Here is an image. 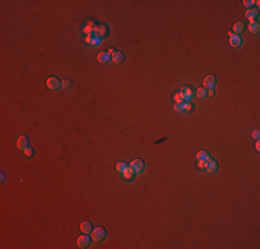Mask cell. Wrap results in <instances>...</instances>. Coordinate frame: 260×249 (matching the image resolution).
Listing matches in <instances>:
<instances>
[{
    "instance_id": "15",
    "label": "cell",
    "mask_w": 260,
    "mask_h": 249,
    "mask_svg": "<svg viewBox=\"0 0 260 249\" xmlns=\"http://www.w3.org/2000/svg\"><path fill=\"white\" fill-rule=\"evenodd\" d=\"M195 96L198 98H205L208 96V89L202 87V89H197V91H195Z\"/></svg>"
},
{
    "instance_id": "17",
    "label": "cell",
    "mask_w": 260,
    "mask_h": 249,
    "mask_svg": "<svg viewBox=\"0 0 260 249\" xmlns=\"http://www.w3.org/2000/svg\"><path fill=\"white\" fill-rule=\"evenodd\" d=\"M249 30H250V32H253V33H258L259 32V24L255 22V21L250 22L249 24Z\"/></svg>"
},
{
    "instance_id": "21",
    "label": "cell",
    "mask_w": 260,
    "mask_h": 249,
    "mask_svg": "<svg viewBox=\"0 0 260 249\" xmlns=\"http://www.w3.org/2000/svg\"><path fill=\"white\" fill-rule=\"evenodd\" d=\"M244 4H245L246 7H252V6L255 4V2H253V0H245V2H244Z\"/></svg>"
},
{
    "instance_id": "14",
    "label": "cell",
    "mask_w": 260,
    "mask_h": 249,
    "mask_svg": "<svg viewBox=\"0 0 260 249\" xmlns=\"http://www.w3.org/2000/svg\"><path fill=\"white\" fill-rule=\"evenodd\" d=\"M210 158V155H209V152L208 151H199L197 154V159L198 161H208V159Z\"/></svg>"
},
{
    "instance_id": "24",
    "label": "cell",
    "mask_w": 260,
    "mask_h": 249,
    "mask_svg": "<svg viewBox=\"0 0 260 249\" xmlns=\"http://www.w3.org/2000/svg\"><path fill=\"white\" fill-rule=\"evenodd\" d=\"M63 86H71V83L69 82H65V83H63Z\"/></svg>"
},
{
    "instance_id": "3",
    "label": "cell",
    "mask_w": 260,
    "mask_h": 249,
    "mask_svg": "<svg viewBox=\"0 0 260 249\" xmlns=\"http://www.w3.org/2000/svg\"><path fill=\"white\" fill-rule=\"evenodd\" d=\"M130 166H132V169L134 170V174H140V173H143V172H144V168H145L144 162L141 161V159H134V161H132V164H130Z\"/></svg>"
},
{
    "instance_id": "16",
    "label": "cell",
    "mask_w": 260,
    "mask_h": 249,
    "mask_svg": "<svg viewBox=\"0 0 260 249\" xmlns=\"http://www.w3.org/2000/svg\"><path fill=\"white\" fill-rule=\"evenodd\" d=\"M244 29H245V26H244V24H242V22H235V24H234V32H237V33H242V32H244Z\"/></svg>"
},
{
    "instance_id": "7",
    "label": "cell",
    "mask_w": 260,
    "mask_h": 249,
    "mask_svg": "<svg viewBox=\"0 0 260 249\" xmlns=\"http://www.w3.org/2000/svg\"><path fill=\"white\" fill-rule=\"evenodd\" d=\"M179 96L183 101H188L191 100V97H193V91H191L190 87H183L180 90V93H179Z\"/></svg>"
},
{
    "instance_id": "2",
    "label": "cell",
    "mask_w": 260,
    "mask_h": 249,
    "mask_svg": "<svg viewBox=\"0 0 260 249\" xmlns=\"http://www.w3.org/2000/svg\"><path fill=\"white\" fill-rule=\"evenodd\" d=\"M61 86H63V83H61V81L58 78H55V76H50V78L47 79V87L50 89V90L55 91V90H58Z\"/></svg>"
},
{
    "instance_id": "8",
    "label": "cell",
    "mask_w": 260,
    "mask_h": 249,
    "mask_svg": "<svg viewBox=\"0 0 260 249\" xmlns=\"http://www.w3.org/2000/svg\"><path fill=\"white\" fill-rule=\"evenodd\" d=\"M203 86H205V89H213L216 86V78L213 75H208L203 79Z\"/></svg>"
},
{
    "instance_id": "13",
    "label": "cell",
    "mask_w": 260,
    "mask_h": 249,
    "mask_svg": "<svg viewBox=\"0 0 260 249\" xmlns=\"http://www.w3.org/2000/svg\"><path fill=\"white\" fill-rule=\"evenodd\" d=\"M122 174H123V177H125V179L132 180V177L134 176V170L132 169V166H126V169L122 172Z\"/></svg>"
},
{
    "instance_id": "23",
    "label": "cell",
    "mask_w": 260,
    "mask_h": 249,
    "mask_svg": "<svg viewBox=\"0 0 260 249\" xmlns=\"http://www.w3.org/2000/svg\"><path fill=\"white\" fill-rule=\"evenodd\" d=\"M255 147H256V150H258V151H259V150H260V143H259V141H258V143H256V145H255Z\"/></svg>"
},
{
    "instance_id": "6",
    "label": "cell",
    "mask_w": 260,
    "mask_h": 249,
    "mask_svg": "<svg viewBox=\"0 0 260 249\" xmlns=\"http://www.w3.org/2000/svg\"><path fill=\"white\" fill-rule=\"evenodd\" d=\"M17 147L20 150H22V151H25L28 147H29V138L26 136H20V138L17 140Z\"/></svg>"
},
{
    "instance_id": "11",
    "label": "cell",
    "mask_w": 260,
    "mask_h": 249,
    "mask_svg": "<svg viewBox=\"0 0 260 249\" xmlns=\"http://www.w3.org/2000/svg\"><path fill=\"white\" fill-rule=\"evenodd\" d=\"M80 231H82L83 234H90V233L93 231V227H91L90 221H82V223H80Z\"/></svg>"
},
{
    "instance_id": "18",
    "label": "cell",
    "mask_w": 260,
    "mask_h": 249,
    "mask_svg": "<svg viewBox=\"0 0 260 249\" xmlns=\"http://www.w3.org/2000/svg\"><path fill=\"white\" fill-rule=\"evenodd\" d=\"M245 15H246V18L250 21V22H253V20H255V17H256V11H253V10H248Z\"/></svg>"
},
{
    "instance_id": "10",
    "label": "cell",
    "mask_w": 260,
    "mask_h": 249,
    "mask_svg": "<svg viewBox=\"0 0 260 249\" xmlns=\"http://www.w3.org/2000/svg\"><path fill=\"white\" fill-rule=\"evenodd\" d=\"M111 58H112V57H111V54L108 53V51H101V53L97 55V61H98V62H101V64L109 62Z\"/></svg>"
},
{
    "instance_id": "22",
    "label": "cell",
    "mask_w": 260,
    "mask_h": 249,
    "mask_svg": "<svg viewBox=\"0 0 260 249\" xmlns=\"http://www.w3.org/2000/svg\"><path fill=\"white\" fill-rule=\"evenodd\" d=\"M252 137H253V138H256V140H259V130H253Z\"/></svg>"
},
{
    "instance_id": "12",
    "label": "cell",
    "mask_w": 260,
    "mask_h": 249,
    "mask_svg": "<svg viewBox=\"0 0 260 249\" xmlns=\"http://www.w3.org/2000/svg\"><path fill=\"white\" fill-rule=\"evenodd\" d=\"M111 57H112L111 60H112L115 64H122L123 60H125V57H123V54L120 53V51H115V54L111 55Z\"/></svg>"
},
{
    "instance_id": "5",
    "label": "cell",
    "mask_w": 260,
    "mask_h": 249,
    "mask_svg": "<svg viewBox=\"0 0 260 249\" xmlns=\"http://www.w3.org/2000/svg\"><path fill=\"white\" fill-rule=\"evenodd\" d=\"M228 36H230V44L233 46V47H241V46H242V39H241V36L234 35V33H230V32H228Z\"/></svg>"
},
{
    "instance_id": "1",
    "label": "cell",
    "mask_w": 260,
    "mask_h": 249,
    "mask_svg": "<svg viewBox=\"0 0 260 249\" xmlns=\"http://www.w3.org/2000/svg\"><path fill=\"white\" fill-rule=\"evenodd\" d=\"M90 234H91V239H93V241L101 242V241H104L105 235H107V231H105L103 227H97V228L93 230Z\"/></svg>"
},
{
    "instance_id": "20",
    "label": "cell",
    "mask_w": 260,
    "mask_h": 249,
    "mask_svg": "<svg viewBox=\"0 0 260 249\" xmlns=\"http://www.w3.org/2000/svg\"><path fill=\"white\" fill-rule=\"evenodd\" d=\"M24 152H25V155H26V156H32V155H33V150H32V148H29V147H28V148H26Z\"/></svg>"
},
{
    "instance_id": "19",
    "label": "cell",
    "mask_w": 260,
    "mask_h": 249,
    "mask_svg": "<svg viewBox=\"0 0 260 249\" xmlns=\"http://www.w3.org/2000/svg\"><path fill=\"white\" fill-rule=\"evenodd\" d=\"M126 166H128V165H126L125 162H118V164H116V170L119 172V173H122V172L126 169Z\"/></svg>"
},
{
    "instance_id": "4",
    "label": "cell",
    "mask_w": 260,
    "mask_h": 249,
    "mask_svg": "<svg viewBox=\"0 0 260 249\" xmlns=\"http://www.w3.org/2000/svg\"><path fill=\"white\" fill-rule=\"evenodd\" d=\"M89 245H90V237L89 234H83L80 235L78 238V247L79 248H89Z\"/></svg>"
},
{
    "instance_id": "9",
    "label": "cell",
    "mask_w": 260,
    "mask_h": 249,
    "mask_svg": "<svg viewBox=\"0 0 260 249\" xmlns=\"http://www.w3.org/2000/svg\"><path fill=\"white\" fill-rule=\"evenodd\" d=\"M205 169L209 172V173H213V172L217 170V162L209 158L208 161H205Z\"/></svg>"
}]
</instances>
